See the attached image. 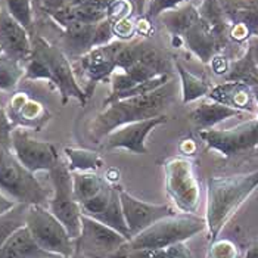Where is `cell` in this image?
Segmentation results:
<instances>
[{
    "label": "cell",
    "instance_id": "30bf717a",
    "mask_svg": "<svg viewBox=\"0 0 258 258\" xmlns=\"http://www.w3.org/2000/svg\"><path fill=\"white\" fill-rule=\"evenodd\" d=\"M199 136L208 149L217 151L223 157L239 155L258 146V117L232 128L202 130L199 132Z\"/></svg>",
    "mask_w": 258,
    "mask_h": 258
},
{
    "label": "cell",
    "instance_id": "44dd1931",
    "mask_svg": "<svg viewBox=\"0 0 258 258\" xmlns=\"http://www.w3.org/2000/svg\"><path fill=\"white\" fill-rule=\"evenodd\" d=\"M158 20L164 24V27L170 34L179 37V36H184L201 20V17H199V11L192 3H186L176 9L161 14Z\"/></svg>",
    "mask_w": 258,
    "mask_h": 258
},
{
    "label": "cell",
    "instance_id": "8992f818",
    "mask_svg": "<svg viewBox=\"0 0 258 258\" xmlns=\"http://www.w3.org/2000/svg\"><path fill=\"white\" fill-rule=\"evenodd\" d=\"M49 174L53 186V197L49 201V210L65 226L71 238L77 239L81 233L83 214L73 189V173L60 159Z\"/></svg>",
    "mask_w": 258,
    "mask_h": 258
},
{
    "label": "cell",
    "instance_id": "ab89813d",
    "mask_svg": "<svg viewBox=\"0 0 258 258\" xmlns=\"http://www.w3.org/2000/svg\"><path fill=\"white\" fill-rule=\"evenodd\" d=\"M53 258H83V257H80V255H77V254H74V255H71V257H60V255H58V257H53Z\"/></svg>",
    "mask_w": 258,
    "mask_h": 258
},
{
    "label": "cell",
    "instance_id": "52a82bcc",
    "mask_svg": "<svg viewBox=\"0 0 258 258\" xmlns=\"http://www.w3.org/2000/svg\"><path fill=\"white\" fill-rule=\"evenodd\" d=\"M165 189L176 207L184 214L197 213L199 205V181L189 159L173 158L165 162Z\"/></svg>",
    "mask_w": 258,
    "mask_h": 258
},
{
    "label": "cell",
    "instance_id": "8fae6325",
    "mask_svg": "<svg viewBox=\"0 0 258 258\" xmlns=\"http://www.w3.org/2000/svg\"><path fill=\"white\" fill-rule=\"evenodd\" d=\"M12 151L21 164L34 174L50 171L60 161L52 143L31 138L24 127H15L12 132Z\"/></svg>",
    "mask_w": 258,
    "mask_h": 258
},
{
    "label": "cell",
    "instance_id": "d6986e66",
    "mask_svg": "<svg viewBox=\"0 0 258 258\" xmlns=\"http://www.w3.org/2000/svg\"><path fill=\"white\" fill-rule=\"evenodd\" d=\"M53 255L43 248L31 236L27 227L20 229L14 236L0 248V258H53Z\"/></svg>",
    "mask_w": 258,
    "mask_h": 258
},
{
    "label": "cell",
    "instance_id": "b9f144b4",
    "mask_svg": "<svg viewBox=\"0 0 258 258\" xmlns=\"http://www.w3.org/2000/svg\"><path fill=\"white\" fill-rule=\"evenodd\" d=\"M2 9H3V8H2V6H0V14H2Z\"/></svg>",
    "mask_w": 258,
    "mask_h": 258
},
{
    "label": "cell",
    "instance_id": "d6a6232c",
    "mask_svg": "<svg viewBox=\"0 0 258 258\" xmlns=\"http://www.w3.org/2000/svg\"><path fill=\"white\" fill-rule=\"evenodd\" d=\"M121 251H124L121 258H167L165 248H136V249L122 248Z\"/></svg>",
    "mask_w": 258,
    "mask_h": 258
},
{
    "label": "cell",
    "instance_id": "f546056e",
    "mask_svg": "<svg viewBox=\"0 0 258 258\" xmlns=\"http://www.w3.org/2000/svg\"><path fill=\"white\" fill-rule=\"evenodd\" d=\"M114 33V21L109 17L95 25V34H93V47H100L112 41Z\"/></svg>",
    "mask_w": 258,
    "mask_h": 258
},
{
    "label": "cell",
    "instance_id": "7c38bea8",
    "mask_svg": "<svg viewBox=\"0 0 258 258\" xmlns=\"http://www.w3.org/2000/svg\"><path fill=\"white\" fill-rule=\"evenodd\" d=\"M119 201L122 214L127 223L132 239L138 236L140 232L152 226L159 220L174 216V208L170 204H152L136 198L119 187Z\"/></svg>",
    "mask_w": 258,
    "mask_h": 258
},
{
    "label": "cell",
    "instance_id": "3957f363",
    "mask_svg": "<svg viewBox=\"0 0 258 258\" xmlns=\"http://www.w3.org/2000/svg\"><path fill=\"white\" fill-rule=\"evenodd\" d=\"M0 192L17 204L46 205L49 192L12 151V140H0Z\"/></svg>",
    "mask_w": 258,
    "mask_h": 258
},
{
    "label": "cell",
    "instance_id": "e0dca14e",
    "mask_svg": "<svg viewBox=\"0 0 258 258\" xmlns=\"http://www.w3.org/2000/svg\"><path fill=\"white\" fill-rule=\"evenodd\" d=\"M189 50H192L202 62H211L217 56L221 41L210 30V27L199 20L184 36Z\"/></svg>",
    "mask_w": 258,
    "mask_h": 258
},
{
    "label": "cell",
    "instance_id": "9c48e42d",
    "mask_svg": "<svg viewBox=\"0 0 258 258\" xmlns=\"http://www.w3.org/2000/svg\"><path fill=\"white\" fill-rule=\"evenodd\" d=\"M33 49L43 56V59L46 60L50 74H52V84H55L58 87L62 98V103H67L68 99L74 98L84 105L87 102V93L84 89H81L79 81L74 76L73 67L70 63V60L67 59V56L63 55V52L59 50L56 46H52L50 43H47L44 39L37 37Z\"/></svg>",
    "mask_w": 258,
    "mask_h": 258
},
{
    "label": "cell",
    "instance_id": "5b68a950",
    "mask_svg": "<svg viewBox=\"0 0 258 258\" xmlns=\"http://www.w3.org/2000/svg\"><path fill=\"white\" fill-rule=\"evenodd\" d=\"M25 227L44 251L60 257L76 254V239L44 205H30Z\"/></svg>",
    "mask_w": 258,
    "mask_h": 258
},
{
    "label": "cell",
    "instance_id": "7a4b0ae2",
    "mask_svg": "<svg viewBox=\"0 0 258 258\" xmlns=\"http://www.w3.org/2000/svg\"><path fill=\"white\" fill-rule=\"evenodd\" d=\"M258 187V170L229 177H211L207 183V210L205 221L211 242L219 235L230 219L238 213Z\"/></svg>",
    "mask_w": 258,
    "mask_h": 258
},
{
    "label": "cell",
    "instance_id": "603a6c76",
    "mask_svg": "<svg viewBox=\"0 0 258 258\" xmlns=\"http://www.w3.org/2000/svg\"><path fill=\"white\" fill-rule=\"evenodd\" d=\"M28 204H15L11 210L0 214V248L27 224Z\"/></svg>",
    "mask_w": 258,
    "mask_h": 258
},
{
    "label": "cell",
    "instance_id": "60d3db41",
    "mask_svg": "<svg viewBox=\"0 0 258 258\" xmlns=\"http://www.w3.org/2000/svg\"><path fill=\"white\" fill-rule=\"evenodd\" d=\"M2 53H3V52H2V47H0V55H2Z\"/></svg>",
    "mask_w": 258,
    "mask_h": 258
},
{
    "label": "cell",
    "instance_id": "cb8c5ba5",
    "mask_svg": "<svg viewBox=\"0 0 258 258\" xmlns=\"http://www.w3.org/2000/svg\"><path fill=\"white\" fill-rule=\"evenodd\" d=\"M177 73H179L180 83H181V100L183 103H190L201 99L204 96H208L210 86L197 76H194L190 71H187L180 62L174 63Z\"/></svg>",
    "mask_w": 258,
    "mask_h": 258
},
{
    "label": "cell",
    "instance_id": "d590c367",
    "mask_svg": "<svg viewBox=\"0 0 258 258\" xmlns=\"http://www.w3.org/2000/svg\"><path fill=\"white\" fill-rule=\"evenodd\" d=\"M15 204H17L15 201L8 198L3 192H0V214H3V213H6L8 210H11Z\"/></svg>",
    "mask_w": 258,
    "mask_h": 258
},
{
    "label": "cell",
    "instance_id": "f1b7e54d",
    "mask_svg": "<svg viewBox=\"0 0 258 258\" xmlns=\"http://www.w3.org/2000/svg\"><path fill=\"white\" fill-rule=\"evenodd\" d=\"M24 77L28 80H47L52 83V74H50V70L46 63V60L43 59V56L37 53L34 49H33L31 58L25 63V76Z\"/></svg>",
    "mask_w": 258,
    "mask_h": 258
},
{
    "label": "cell",
    "instance_id": "277c9868",
    "mask_svg": "<svg viewBox=\"0 0 258 258\" xmlns=\"http://www.w3.org/2000/svg\"><path fill=\"white\" fill-rule=\"evenodd\" d=\"M207 229L205 217H199L195 214H181L170 216L159 220L140 232L138 236L128 240L124 246L127 249L136 248H168L174 243L184 242L194 238Z\"/></svg>",
    "mask_w": 258,
    "mask_h": 258
},
{
    "label": "cell",
    "instance_id": "4fadbf2b",
    "mask_svg": "<svg viewBox=\"0 0 258 258\" xmlns=\"http://www.w3.org/2000/svg\"><path fill=\"white\" fill-rule=\"evenodd\" d=\"M168 121L167 115H158L154 118L143 119L138 122H132L127 125H122L108 135L105 138V149H125L133 154H148L146 139L151 135L152 130H155L158 125H162Z\"/></svg>",
    "mask_w": 258,
    "mask_h": 258
},
{
    "label": "cell",
    "instance_id": "4dcf8cb0",
    "mask_svg": "<svg viewBox=\"0 0 258 258\" xmlns=\"http://www.w3.org/2000/svg\"><path fill=\"white\" fill-rule=\"evenodd\" d=\"M210 258H239L238 246L229 239H216L210 251Z\"/></svg>",
    "mask_w": 258,
    "mask_h": 258
},
{
    "label": "cell",
    "instance_id": "9a60e30c",
    "mask_svg": "<svg viewBox=\"0 0 258 258\" xmlns=\"http://www.w3.org/2000/svg\"><path fill=\"white\" fill-rule=\"evenodd\" d=\"M122 46V41H111L105 46L93 47L86 55L81 56V68L89 80V90L87 96L92 95L93 87L114 74L115 65V55Z\"/></svg>",
    "mask_w": 258,
    "mask_h": 258
},
{
    "label": "cell",
    "instance_id": "4316f807",
    "mask_svg": "<svg viewBox=\"0 0 258 258\" xmlns=\"http://www.w3.org/2000/svg\"><path fill=\"white\" fill-rule=\"evenodd\" d=\"M114 0H89L84 5L76 8L79 20L87 24H98L105 18H108L109 8Z\"/></svg>",
    "mask_w": 258,
    "mask_h": 258
},
{
    "label": "cell",
    "instance_id": "2e32d148",
    "mask_svg": "<svg viewBox=\"0 0 258 258\" xmlns=\"http://www.w3.org/2000/svg\"><path fill=\"white\" fill-rule=\"evenodd\" d=\"M208 98L216 102H220L226 106L235 108L242 112H249V114H257V98L254 93V89L236 83V81H229L224 84L216 86L214 89L210 90Z\"/></svg>",
    "mask_w": 258,
    "mask_h": 258
},
{
    "label": "cell",
    "instance_id": "d4e9b609",
    "mask_svg": "<svg viewBox=\"0 0 258 258\" xmlns=\"http://www.w3.org/2000/svg\"><path fill=\"white\" fill-rule=\"evenodd\" d=\"M25 76V67L20 60L14 59L5 53L0 55V90H14L20 80Z\"/></svg>",
    "mask_w": 258,
    "mask_h": 258
},
{
    "label": "cell",
    "instance_id": "83f0119b",
    "mask_svg": "<svg viewBox=\"0 0 258 258\" xmlns=\"http://www.w3.org/2000/svg\"><path fill=\"white\" fill-rule=\"evenodd\" d=\"M6 11L12 18L20 22L27 30L33 25V5L31 0H5Z\"/></svg>",
    "mask_w": 258,
    "mask_h": 258
},
{
    "label": "cell",
    "instance_id": "f35d334b",
    "mask_svg": "<svg viewBox=\"0 0 258 258\" xmlns=\"http://www.w3.org/2000/svg\"><path fill=\"white\" fill-rule=\"evenodd\" d=\"M89 0H70V6H74V8H77L80 5H84V3H87Z\"/></svg>",
    "mask_w": 258,
    "mask_h": 258
},
{
    "label": "cell",
    "instance_id": "8d00e7d4",
    "mask_svg": "<svg viewBox=\"0 0 258 258\" xmlns=\"http://www.w3.org/2000/svg\"><path fill=\"white\" fill-rule=\"evenodd\" d=\"M248 52L251 53V56H252L254 62L258 65V37L251 43V47H249V50H248Z\"/></svg>",
    "mask_w": 258,
    "mask_h": 258
},
{
    "label": "cell",
    "instance_id": "7402d4cb",
    "mask_svg": "<svg viewBox=\"0 0 258 258\" xmlns=\"http://www.w3.org/2000/svg\"><path fill=\"white\" fill-rule=\"evenodd\" d=\"M108 184V181L96 173L74 171L73 173V189L80 205L86 201L95 198L100 190Z\"/></svg>",
    "mask_w": 258,
    "mask_h": 258
},
{
    "label": "cell",
    "instance_id": "e575fe53",
    "mask_svg": "<svg viewBox=\"0 0 258 258\" xmlns=\"http://www.w3.org/2000/svg\"><path fill=\"white\" fill-rule=\"evenodd\" d=\"M40 3H41L49 12L58 11V9L65 6V0H40Z\"/></svg>",
    "mask_w": 258,
    "mask_h": 258
},
{
    "label": "cell",
    "instance_id": "836d02e7",
    "mask_svg": "<svg viewBox=\"0 0 258 258\" xmlns=\"http://www.w3.org/2000/svg\"><path fill=\"white\" fill-rule=\"evenodd\" d=\"M167 251V258H194L192 252L189 251V248L186 246L184 242L174 243L168 248H165Z\"/></svg>",
    "mask_w": 258,
    "mask_h": 258
},
{
    "label": "cell",
    "instance_id": "ffe728a7",
    "mask_svg": "<svg viewBox=\"0 0 258 258\" xmlns=\"http://www.w3.org/2000/svg\"><path fill=\"white\" fill-rule=\"evenodd\" d=\"M96 24L76 21L63 28V44L71 55L83 56L93 49V34Z\"/></svg>",
    "mask_w": 258,
    "mask_h": 258
},
{
    "label": "cell",
    "instance_id": "484cf974",
    "mask_svg": "<svg viewBox=\"0 0 258 258\" xmlns=\"http://www.w3.org/2000/svg\"><path fill=\"white\" fill-rule=\"evenodd\" d=\"M67 157L70 159V170L73 171H87L93 173L100 167L102 161L96 152L92 151H84V149H65Z\"/></svg>",
    "mask_w": 258,
    "mask_h": 258
},
{
    "label": "cell",
    "instance_id": "74e56055",
    "mask_svg": "<svg viewBox=\"0 0 258 258\" xmlns=\"http://www.w3.org/2000/svg\"><path fill=\"white\" fill-rule=\"evenodd\" d=\"M243 258H258V242L257 243H254V245L246 251V254H245V257Z\"/></svg>",
    "mask_w": 258,
    "mask_h": 258
},
{
    "label": "cell",
    "instance_id": "ac0fdd59",
    "mask_svg": "<svg viewBox=\"0 0 258 258\" xmlns=\"http://www.w3.org/2000/svg\"><path fill=\"white\" fill-rule=\"evenodd\" d=\"M245 112L238 111L235 108L226 106L220 102L210 99L201 102L198 106L190 112V121L194 122V125L198 128L199 132L202 130H210L214 128L217 124H220L221 121L233 117H239L243 115Z\"/></svg>",
    "mask_w": 258,
    "mask_h": 258
},
{
    "label": "cell",
    "instance_id": "ba28073f",
    "mask_svg": "<svg viewBox=\"0 0 258 258\" xmlns=\"http://www.w3.org/2000/svg\"><path fill=\"white\" fill-rule=\"evenodd\" d=\"M128 243V239L98 220L81 216V233L76 239V254L83 258L114 255Z\"/></svg>",
    "mask_w": 258,
    "mask_h": 258
},
{
    "label": "cell",
    "instance_id": "1f68e13d",
    "mask_svg": "<svg viewBox=\"0 0 258 258\" xmlns=\"http://www.w3.org/2000/svg\"><path fill=\"white\" fill-rule=\"evenodd\" d=\"M186 3H190V0H151L149 8H148V17L158 18L161 14L176 9Z\"/></svg>",
    "mask_w": 258,
    "mask_h": 258
},
{
    "label": "cell",
    "instance_id": "6da1fadb",
    "mask_svg": "<svg viewBox=\"0 0 258 258\" xmlns=\"http://www.w3.org/2000/svg\"><path fill=\"white\" fill-rule=\"evenodd\" d=\"M174 93L176 86L168 81L148 95L125 98L106 105L89 125L90 139L100 142L122 125L162 115V111L171 103Z\"/></svg>",
    "mask_w": 258,
    "mask_h": 258
},
{
    "label": "cell",
    "instance_id": "5bb4252c",
    "mask_svg": "<svg viewBox=\"0 0 258 258\" xmlns=\"http://www.w3.org/2000/svg\"><path fill=\"white\" fill-rule=\"evenodd\" d=\"M0 47L5 55L22 63H27L33 55V43L28 30L12 18L6 9H2L0 14Z\"/></svg>",
    "mask_w": 258,
    "mask_h": 258
}]
</instances>
